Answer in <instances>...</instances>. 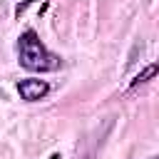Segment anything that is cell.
I'll use <instances>...</instances> for the list:
<instances>
[{
    "label": "cell",
    "instance_id": "1",
    "mask_svg": "<svg viewBox=\"0 0 159 159\" xmlns=\"http://www.w3.org/2000/svg\"><path fill=\"white\" fill-rule=\"evenodd\" d=\"M17 57L20 65L30 72H50L60 67V57L52 55L37 37L35 30H25L20 35V45H17Z\"/></svg>",
    "mask_w": 159,
    "mask_h": 159
},
{
    "label": "cell",
    "instance_id": "2",
    "mask_svg": "<svg viewBox=\"0 0 159 159\" xmlns=\"http://www.w3.org/2000/svg\"><path fill=\"white\" fill-rule=\"evenodd\" d=\"M17 92L25 102H37V99L47 97L50 84L45 80H22V82H17Z\"/></svg>",
    "mask_w": 159,
    "mask_h": 159
},
{
    "label": "cell",
    "instance_id": "3",
    "mask_svg": "<svg viewBox=\"0 0 159 159\" xmlns=\"http://www.w3.org/2000/svg\"><path fill=\"white\" fill-rule=\"evenodd\" d=\"M157 70H159V67H157V62H152V65H147V67H144V70H142V72H139V75H137V77H134V80L129 82V87L134 89V87H139V84H144V82H149V80H152V77L157 75Z\"/></svg>",
    "mask_w": 159,
    "mask_h": 159
},
{
    "label": "cell",
    "instance_id": "4",
    "mask_svg": "<svg viewBox=\"0 0 159 159\" xmlns=\"http://www.w3.org/2000/svg\"><path fill=\"white\" fill-rule=\"evenodd\" d=\"M50 159H60V154H52V157H50Z\"/></svg>",
    "mask_w": 159,
    "mask_h": 159
},
{
    "label": "cell",
    "instance_id": "5",
    "mask_svg": "<svg viewBox=\"0 0 159 159\" xmlns=\"http://www.w3.org/2000/svg\"><path fill=\"white\" fill-rule=\"evenodd\" d=\"M152 159H157V157H152Z\"/></svg>",
    "mask_w": 159,
    "mask_h": 159
}]
</instances>
